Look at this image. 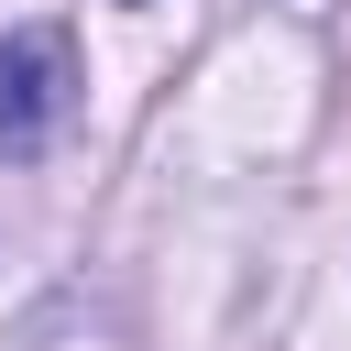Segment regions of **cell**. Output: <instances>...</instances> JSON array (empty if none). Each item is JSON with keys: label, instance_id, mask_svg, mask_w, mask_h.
<instances>
[{"label": "cell", "instance_id": "obj_1", "mask_svg": "<svg viewBox=\"0 0 351 351\" xmlns=\"http://www.w3.org/2000/svg\"><path fill=\"white\" fill-rule=\"evenodd\" d=\"M66 99H77V55H66V33H11L0 44V154H44L55 143V121H66Z\"/></svg>", "mask_w": 351, "mask_h": 351}]
</instances>
